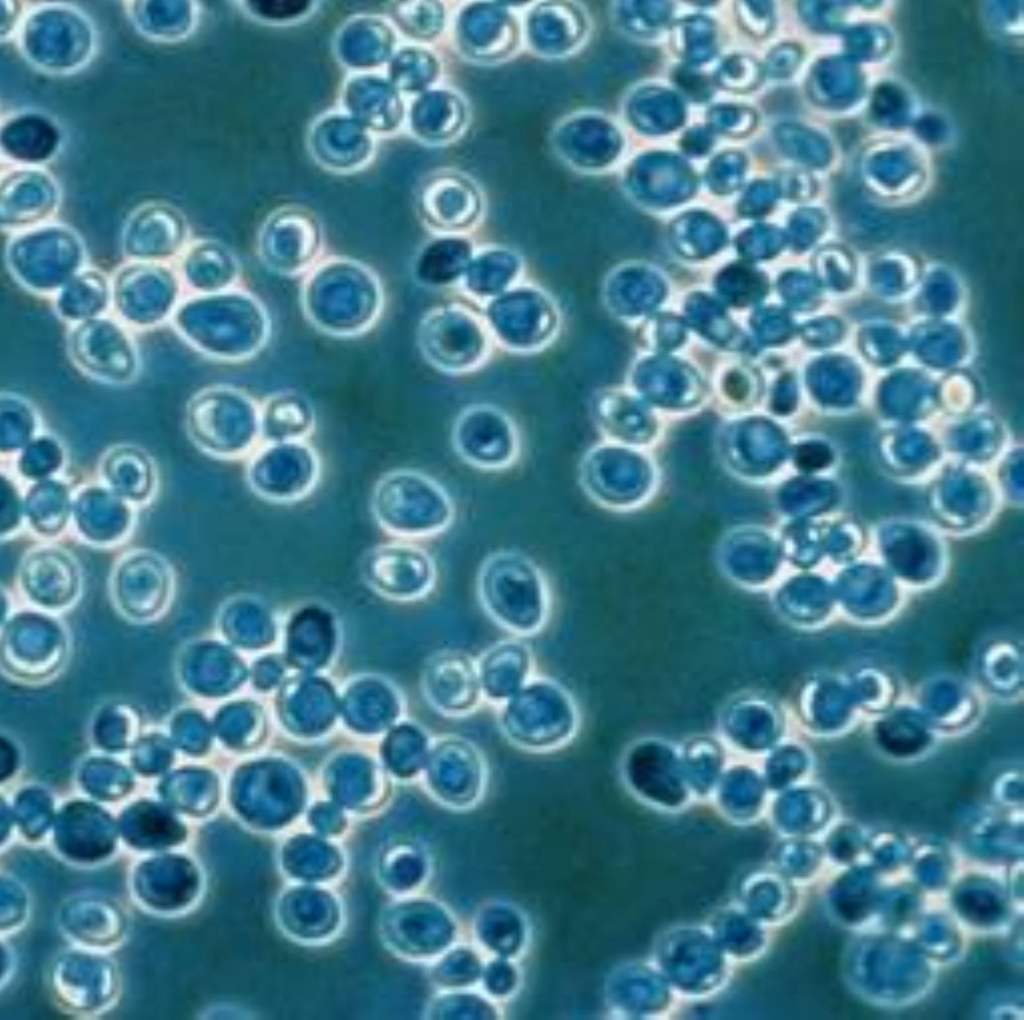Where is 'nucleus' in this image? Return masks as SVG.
Returning <instances> with one entry per match:
<instances>
[{
    "instance_id": "f257e3e1",
    "label": "nucleus",
    "mask_w": 1024,
    "mask_h": 1020,
    "mask_svg": "<svg viewBox=\"0 0 1024 1020\" xmlns=\"http://www.w3.org/2000/svg\"><path fill=\"white\" fill-rule=\"evenodd\" d=\"M475 585L487 616L516 637L536 635L550 619L553 592L549 577L520 550L503 548L486 555Z\"/></svg>"
},
{
    "instance_id": "f03ea898",
    "label": "nucleus",
    "mask_w": 1024,
    "mask_h": 1020,
    "mask_svg": "<svg viewBox=\"0 0 1024 1020\" xmlns=\"http://www.w3.org/2000/svg\"><path fill=\"white\" fill-rule=\"evenodd\" d=\"M370 507L384 532L409 541L446 533L457 515L448 490L431 475L412 468L382 475L372 490Z\"/></svg>"
},
{
    "instance_id": "7ed1b4c3",
    "label": "nucleus",
    "mask_w": 1024,
    "mask_h": 1020,
    "mask_svg": "<svg viewBox=\"0 0 1024 1020\" xmlns=\"http://www.w3.org/2000/svg\"><path fill=\"white\" fill-rule=\"evenodd\" d=\"M499 707L500 730L512 745L531 753L559 750L574 740L580 712L559 682L533 676Z\"/></svg>"
},
{
    "instance_id": "20e7f679",
    "label": "nucleus",
    "mask_w": 1024,
    "mask_h": 1020,
    "mask_svg": "<svg viewBox=\"0 0 1024 1020\" xmlns=\"http://www.w3.org/2000/svg\"><path fill=\"white\" fill-rule=\"evenodd\" d=\"M450 440L462 462L487 473L514 468L524 449L523 436L514 419L488 404L463 409L452 425Z\"/></svg>"
},
{
    "instance_id": "39448f33",
    "label": "nucleus",
    "mask_w": 1024,
    "mask_h": 1020,
    "mask_svg": "<svg viewBox=\"0 0 1024 1020\" xmlns=\"http://www.w3.org/2000/svg\"><path fill=\"white\" fill-rule=\"evenodd\" d=\"M321 476V460L308 441L262 443L249 457L246 481L259 498L291 504L308 497Z\"/></svg>"
},
{
    "instance_id": "423d86ee",
    "label": "nucleus",
    "mask_w": 1024,
    "mask_h": 1020,
    "mask_svg": "<svg viewBox=\"0 0 1024 1020\" xmlns=\"http://www.w3.org/2000/svg\"><path fill=\"white\" fill-rule=\"evenodd\" d=\"M360 570L371 588L408 601L428 596L438 580L431 553L414 541L402 539L371 548L362 558Z\"/></svg>"
},
{
    "instance_id": "0eeeda50",
    "label": "nucleus",
    "mask_w": 1024,
    "mask_h": 1020,
    "mask_svg": "<svg viewBox=\"0 0 1024 1020\" xmlns=\"http://www.w3.org/2000/svg\"><path fill=\"white\" fill-rule=\"evenodd\" d=\"M431 703L446 717L474 713L484 701L477 661L460 650L439 653L428 673Z\"/></svg>"
},
{
    "instance_id": "6e6552de",
    "label": "nucleus",
    "mask_w": 1024,
    "mask_h": 1020,
    "mask_svg": "<svg viewBox=\"0 0 1024 1020\" xmlns=\"http://www.w3.org/2000/svg\"><path fill=\"white\" fill-rule=\"evenodd\" d=\"M485 701L500 706L516 694L533 676L531 649L515 638L498 641L477 661Z\"/></svg>"
},
{
    "instance_id": "1a4fd4ad",
    "label": "nucleus",
    "mask_w": 1024,
    "mask_h": 1020,
    "mask_svg": "<svg viewBox=\"0 0 1024 1020\" xmlns=\"http://www.w3.org/2000/svg\"><path fill=\"white\" fill-rule=\"evenodd\" d=\"M428 774L444 792L476 791L487 780L488 766L480 748L458 735H444L431 753Z\"/></svg>"
},
{
    "instance_id": "9d476101",
    "label": "nucleus",
    "mask_w": 1024,
    "mask_h": 1020,
    "mask_svg": "<svg viewBox=\"0 0 1024 1020\" xmlns=\"http://www.w3.org/2000/svg\"><path fill=\"white\" fill-rule=\"evenodd\" d=\"M262 443L308 441L316 425L315 412L306 397L280 391L259 404Z\"/></svg>"
},
{
    "instance_id": "9b49d317",
    "label": "nucleus",
    "mask_w": 1024,
    "mask_h": 1020,
    "mask_svg": "<svg viewBox=\"0 0 1024 1020\" xmlns=\"http://www.w3.org/2000/svg\"><path fill=\"white\" fill-rule=\"evenodd\" d=\"M960 908L970 918L975 921H988L997 917L999 914V906L992 900L991 897L986 895H979L974 893L965 894L960 899Z\"/></svg>"
},
{
    "instance_id": "f8f14e48",
    "label": "nucleus",
    "mask_w": 1024,
    "mask_h": 1020,
    "mask_svg": "<svg viewBox=\"0 0 1024 1020\" xmlns=\"http://www.w3.org/2000/svg\"><path fill=\"white\" fill-rule=\"evenodd\" d=\"M261 15L269 18H288L303 12L307 1L302 0H276V1H253Z\"/></svg>"
},
{
    "instance_id": "ddd939ff",
    "label": "nucleus",
    "mask_w": 1024,
    "mask_h": 1020,
    "mask_svg": "<svg viewBox=\"0 0 1024 1020\" xmlns=\"http://www.w3.org/2000/svg\"><path fill=\"white\" fill-rule=\"evenodd\" d=\"M805 454L806 455L804 456L805 457L804 458V463L808 467H820V466H823V465L827 464L830 461V459H831L830 452L824 446H816L815 445V446L809 447L808 450L805 452Z\"/></svg>"
}]
</instances>
